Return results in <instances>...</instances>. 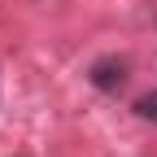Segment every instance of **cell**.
<instances>
[{
    "mask_svg": "<svg viewBox=\"0 0 157 157\" xmlns=\"http://www.w3.org/2000/svg\"><path fill=\"white\" fill-rule=\"evenodd\" d=\"M87 78H92V87H101V92L118 96V92L127 87V66L113 61V57H105V61H96V66L87 70Z\"/></svg>",
    "mask_w": 157,
    "mask_h": 157,
    "instance_id": "cell-1",
    "label": "cell"
},
{
    "mask_svg": "<svg viewBox=\"0 0 157 157\" xmlns=\"http://www.w3.org/2000/svg\"><path fill=\"white\" fill-rule=\"evenodd\" d=\"M135 113H140V118H148V122H157V92L140 96V101H135Z\"/></svg>",
    "mask_w": 157,
    "mask_h": 157,
    "instance_id": "cell-2",
    "label": "cell"
}]
</instances>
